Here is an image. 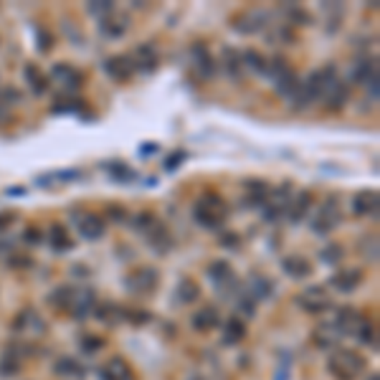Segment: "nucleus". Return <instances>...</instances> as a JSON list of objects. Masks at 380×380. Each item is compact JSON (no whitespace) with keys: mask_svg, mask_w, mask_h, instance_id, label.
<instances>
[{"mask_svg":"<svg viewBox=\"0 0 380 380\" xmlns=\"http://www.w3.org/2000/svg\"><path fill=\"white\" fill-rule=\"evenodd\" d=\"M49 302L61 312H69L71 317L81 320L97 307V294L91 287H56L49 294Z\"/></svg>","mask_w":380,"mask_h":380,"instance_id":"f257e3e1","label":"nucleus"},{"mask_svg":"<svg viewBox=\"0 0 380 380\" xmlns=\"http://www.w3.org/2000/svg\"><path fill=\"white\" fill-rule=\"evenodd\" d=\"M335 79H338L335 76V67H322L309 74L307 81H299V89H296V94L292 97L294 112H304V109L314 107V104L322 99V94H325L327 84L335 81Z\"/></svg>","mask_w":380,"mask_h":380,"instance_id":"f03ea898","label":"nucleus"},{"mask_svg":"<svg viewBox=\"0 0 380 380\" xmlns=\"http://www.w3.org/2000/svg\"><path fill=\"white\" fill-rule=\"evenodd\" d=\"M368 368L365 357L357 350H347V347H335L327 360V373L335 380H357Z\"/></svg>","mask_w":380,"mask_h":380,"instance_id":"7ed1b4c3","label":"nucleus"},{"mask_svg":"<svg viewBox=\"0 0 380 380\" xmlns=\"http://www.w3.org/2000/svg\"><path fill=\"white\" fill-rule=\"evenodd\" d=\"M193 218H195V224L203 226V229L216 231L229 221V203L218 193H205L195 200Z\"/></svg>","mask_w":380,"mask_h":380,"instance_id":"20e7f679","label":"nucleus"},{"mask_svg":"<svg viewBox=\"0 0 380 380\" xmlns=\"http://www.w3.org/2000/svg\"><path fill=\"white\" fill-rule=\"evenodd\" d=\"M157 287H160V272L155 266H134L125 277V289L132 296H152Z\"/></svg>","mask_w":380,"mask_h":380,"instance_id":"39448f33","label":"nucleus"},{"mask_svg":"<svg viewBox=\"0 0 380 380\" xmlns=\"http://www.w3.org/2000/svg\"><path fill=\"white\" fill-rule=\"evenodd\" d=\"M296 307L307 314H322L327 309H332V296L322 284H312V287H307V289L296 294Z\"/></svg>","mask_w":380,"mask_h":380,"instance_id":"423d86ee","label":"nucleus"},{"mask_svg":"<svg viewBox=\"0 0 380 380\" xmlns=\"http://www.w3.org/2000/svg\"><path fill=\"white\" fill-rule=\"evenodd\" d=\"M266 23H269V16H266L264 11H259V8H246V11L236 13L231 28H234L236 33H241V36H253V33L264 30Z\"/></svg>","mask_w":380,"mask_h":380,"instance_id":"0eeeda50","label":"nucleus"},{"mask_svg":"<svg viewBox=\"0 0 380 380\" xmlns=\"http://www.w3.org/2000/svg\"><path fill=\"white\" fill-rule=\"evenodd\" d=\"M292 185L289 183H284L279 185L277 190H269V198H266V208H264V218L266 221H279L282 216H287L289 211V203H292Z\"/></svg>","mask_w":380,"mask_h":380,"instance_id":"6e6552de","label":"nucleus"},{"mask_svg":"<svg viewBox=\"0 0 380 380\" xmlns=\"http://www.w3.org/2000/svg\"><path fill=\"white\" fill-rule=\"evenodd\" d=\"M340 221H342V211H340L338 200L332 198L327 200L325 205H322L320 211H317V216H314L312 221V231L314 234H330V231H335L340 226Z\"/></svg>","mask_w":380,"mask_h":380,"instance_id":"1a4fd4ad","label":"nucleus"},{"mask_svg":"<svg viewBox=\"0 0 380 380\" xmlns=\"http://www.w3.org/2000/svg\"><path fill=\"white\" fill-rule=\"evenodd\" d=\"M76 229H79V234H81V238L97 241V238L104 236V231H107V221H104L99 213L81 211V213H76Z\"/></svg>","mask_w":380,"mask_h":380,"instance_id":"9d476101","label":"nucleus"},{"mask_svg":"<svg viewBox=\"0 0 380 380\" xmlns=\"http://www.w3.org/2000/svg\"><path fill=\"white\" fill-rule=\"evenodd\" d=\"M362 279H365L362 269H357V266H347V269H340V272L332 274L330 287L335 292H340V294H350V292H355L357 287H360Z\"/></svg>","mask_w":380,"mask_h":380,"instance_id":"9b49d317","label":"nucleus"},{"mask_svg":"<svg viewBox=\"0 0 380 380\" xmlns=\"http://www.w3.org/2000/svg\"><path fill=\"white\" fill-rule=\"evenodd\" d=\"M347 99H350V86L345 84V81H340V79H335V81H330L325 89V94H322L320 102L325 104L327 112H342L345 104H347Z\"/></svg>","mask_w":380,"mask_h":380,"instance_id":"f8f14e48","label":"nucleus"},{"mask_svg":"<svg viewBox=\"0 0 380 380\" xmlns=\"http://www.w3.org/2000/svg\"><path fill=\"white\" fill-rule=\"evenodd\" d=\"M365 322H368V317L360 312V309L355 307H342L338 312V320H335V327L340 330V335H352V338H357V332L365 327Z\"/></svg>","mask_w":380,"mask_h":380,"instance_id":"ddd939ff","label":"nucleus"},{"mask_svg":"<svg viewBox=\"0 0 380 380\" xmlns=\"http://www.w3.org/2000/svg\"><path fill=\"white\" fill-rule=\"evenodd\" d=\"M99 378L102 380H134V373H132V365H129L125 357L115 355L99 368Z\"/></svg>","mask_w":380,"mask_h":380,"instance_id":"4468645a","label":"nucleus"},{"mask_svg":"<svg viewBox=\"0 0 380 380\" xmlns=\"http://www.w3.org/2000/svg\"><path fill=\"white\" fill-rule=\"evenodd\" d=\"M142 236L147 238V243L152 246V251L155 253H168L170 251V246H173V238H170V234H168V229H165L160 221H152L150 226H147L145 231H142Z\"/></svg>","mask_w":380,"mask_h":380,"instance_id":"2eb2a0df","label":"nucleus"},{"mask_svg":"<svg viewBox=\"0 0 380 380\" xmlns=\"http://www.w3.org/2000/svg\"><path fill=\"white\" fill-rule=\"evenodd\" d=\"M104 74H107L109 79H115V81H127V79L134 74V64L129 56L120 54V56H109L107 61H104Z\"/></svg>","mask_w":380,"mask_h":380,"instance_id":"dca6fc26","label":"nucleus"},{"mask_svg":"<svg viewBox=\"0 0 380 380\" xmlns=\"http://www.w3.org/2000/svg\"><path fill=\"white\" fill-rule=\"evenodd\" d=\"M378 205H380V195L378 190H360V193L352 195V213L362 218L378 216Z\"/></svg>","mask_w":380,"mask_h":380,"instance_id":"f3484780","label":"nucleus"},{"mask_svg":"<svg viewBox=\"0 0 380 380\" xmlns=\"http://www.w3.org/2000/svg\"><path fill=\"white\" fill-rule=\"evenodd\" d=\"M195 332H211L216 327H221V312H218L216 304H205L200 307L198 312L193 314V320H190Z\"/></svg>","mask_w":380,"mask_h":380,"instance_id":"a211bd4d","label":"nucleus"},{"mask_svg":"<svg viewBox=\"0 0 380 380\" xmlns=\"http://www.w3.org/2000/svg\"><path fill=\"white\" fill-rule=\"evenodd\" d=\"M272 188L264 180H246L243 183V205L246 208H264L266 198H269Z\"/></svg>","mask_w":380,"mask_h":380,"instance_id":"6ab92c4d","label":"nucleus"},{"mask_svg":"<svg viewBox=\"0 0 380 380\" xmlns=\"http://www.w3.org/2000/svg\"><path fill=\"white\" fill-rule=\"evenodd\" d=\"M190 59H193V67L198 69V74L203 79H211L216 74V61H213L211 51L205 43H193V49H190Z\"/></svg>","mask_w":380,"mask_h":380,"instance_id":"aec40b11","label":"nucleus"},{"mask_svg":"<svg viewBox=\"0 0 380 380\" xmlns=\"http://www.w3.org/2000/svg\"><path fill=\"white\" fill-rule=\"evenodd\" d=\"M312 340L314 345L320 347V350H335L338 347V342L342 340V335H340V330L335 327V322H330V325H317L312 332Z\"/></svg>","mask_w":380,"mask_h":380,"instance_id":"412c9836","label":"nucleus"},{"mask_svg":"<svg viewBox=\"0 0 380 380\" xmlns=\"http://www.w3.org/2000/svg\"><path fill=\"white\" fill-rule=\"evenodd\" d=\"M51 79H56L61 86H67V89L76 91L79 86L84 84V76H81V71L79 69H74L71 64H56L54 69H51Z\"/></svg>","mask_w":380,"mask_h":380,"instance_id":"4be33fe9","label":"nucleus"},{"mask_svg":"<svg viewBox=\"0 0 380 380\" xmlns=\"http://www.w3.org/2000/svg\"><path fill=\"white\" fill-rule=\"evenodd\" d=\"M13 330L25 332V335H41L46 327H43V320L33 309H21V312L16 314V320H13Z\"/></svg>","mask_w":380,"mask_h":380,"instance_id":"5701e85b","label":"nucleus"},{"mask_svg":"<svg viewBox=\"0 0 380 380\" xmlns=\"http://www.w3.org/2000/svg\"><path fill=\"white\" fill-rule=\"evenodd\" d=\"M54 373L64 380H84L86 378V368L74 357H59L54 362Z\"/></svg>","mask_w":380,"mask_h":380,"instance_id":"b1692460","label":"nucleus"},{"mask_svg":"<svg viewBox=\"0 0 380 380\" xmlns=\"http://www.w3.org/2000/svg\"><path fill=\"white\" fill-rule=\"evenodd\" d=\"M129 59H132V64H134V71H155L157 69V51L150 43H147V46H137Z\"/></svg>","mask_w":380,"mask_h":380,"instance_id":"393cba45","label":"nucleus"},{"mask_svg":"<svg viewBox=\"0 0 380 380\" xmlns=\"http://www.w3.org/2000/svg\"><path fill=\"white\" fill-rule=\"evenodd\" d=\"M23 79H25V84H28V89L33 91L36 97L46 94V89H49V79H46V74H43L36 64H25V67H23Z\"/></svg>","mask_w":380,"mask_h":380,"instance_id":"a878e982","label":"nucleus"},{"mask_svg":"<svg viewBox=\"0 0 380 380\" xmlns=\"http://www.w3.org/2000/svg\"><path fill=\"white\" fill-rule=\"evenodd\" d=\"M102 33L107 38H120V36H125L127 33V28H129V18L127 16H120V13H109L107 18H102Z\"/></svg>","mask_w":380,"mask_h":380,"instance_id":"bb28decb","label":"nucleus"},{"mask_svg":"<svg viewBox=\"0 0 380 380\" xmlns=\"http://www.w3.org/2000/svg\"><path fill=\"white\" fill-rule=\"evenodd\" d=\"M246 322L238 320V317H231L229 322L224 325V345H229V347H234V345H241L243 340H246Z\"/></svg>","mask_w":380,"mask_h":380,"instance_id":"cd10ccee","label":"nucleus"},{"mask_svg":"<svg viewBox=\"0 0 380 380\" xmlns=\"http://www.w3.org/2000/svg\"><path fill=\"white\" fill-rule=\"evenodd\" d=\"M208 279L216 284L218 289H224V287H229L234 282V269H231L229 261H213L208 266Z\"/></svg>","mask_w":380,"mask_h":380,"instance_id":"c85d7f7f","label":"nucleus"},{"mask_svg":"<svg viewBox=\"0 0 380 380\" xmlns=\"http://www.w3.org/2000/svg\"><path fill=\"white\" fill-rule=\"evenodd\" d=\"M94 314H97L99 322H104L109 327H115L127 320L125 307H120V304H99V307H94Z\"/></svg>","mask_w":380,"mask_h":380,"instance_id":"c756f323","label":"nucleus"},{"mask_svg":"<svg viewBox=\"0 0 380 380\" xmlns=\"http://www.w3.org/2000/svg\"><path fill=\"white\" fill-rule=\"evenodd\" d=\"M49 246L54 248L56 253H64V251H71L74 241H71V236H69L67 226H61V224H54L49 229Z\"/></svg>","mask_w":380,"mask_h":380,"instance_id":"7c9ffc66","label":"nucleus"},{"mask_svg":"<svg viewBox=\"0 0 380 380\" xmlns=\"http://www.w3.org/2000/svg\"><path fill=\"white\" fill-rule=\"evenodd\" d=\"M282 266L292 279H307L309 274H312V264H309V259H304V256H287V259L282 261Z\"/></svg>","mask_w":380,"mask_h":380,"instance_id":"2f4dec72","label":"nucleus"},{"mask_svg":"<svg viewBox=\"0 0 380 380\" xmlns=\"http://www.w3.org/2000/svg\"><path fill=\"white\" fill-rule=\"evenodd\" d=\"M309 205H312V193H307V190H302V193H296L294 198H292V203H289V211H287L289 221L299 224V221H302V218L309 213Z\"/></svg>","mask_w":380,"mask_h":380,"instance_id":"473e14b6","label":"nucleus"},{"mask_svg":"<svg viewBox=\"0 0 380 380\" xmlns=\"http://www.w3.org/2000/svg\"><path fill=\"white\" fill-rule=\"evenodd\" d=\"M241 64H243V69H248V71H253V74H259V76H266V71H269V61H266L259 51H253V49L243 51Z\"/></svg>","mask_w":380,"mask_h":380,"instance_id":"72a5a7b5","label":"nucleus"},{"mask_svg":"<svg viewBox=\"0 0 380 380\" xmlns=\"http://www.w3.org/2000/svg\"><path fill=\"white\" fill-rule=\"evenodd\" d=\"M350 76L357 84H373V81H378V67H375V61H360V64H355Z\"/></svg>","mask_w":380,"mask_h":380,"instance_id":"f704fd0d","label":"nucleus"},{"mask_svg":"<svg viewBox=\"0 0 380 380\" xmlns=\"http://www.w3.org/2000/svg\"><path fill=\"white\" fill-rule=\"evenodd\" d=\"M21 373V355L16 350H6L0 355V378H16Z\"/></svg>","mask_w":380,"mask_h":380,"instance_id":"c9c22d12","label":"nucleus"},{"mask_svg":"<svg viewBox=\"0 0 380 380\" xmlns=\"http://www.w3.org/2000/svg\"><path fill=\"white\" fill-rule=\"evenodd\" d=\"M200 299V289L198 284L193 282V279H183L180 284H178V302L180 304H193Z\"/></svg>","mask_w":380,"mask_h":380,"instance_id":"e433bc0d","label":"nucleus"},{"mask_svg":"<svg viewBox=\"0 0 380 380\" xmlns=\"http://www.w3.org/2000/svg\"><path fill=\"white\" fill-rule=\"evenodd\" d=\"M224 67H226V74H229L231 79H238V76H241L243 64H241V56H238V51L224 49Z\"/></svg>","mask_w":380,"mask_h":380,"instance_id":"4c0bfd02","label":"nucleus"},{"mask_svg":"<svg viewBox=\"0 0 380 380\" xmlns=\"http://www.w3.org/2000/svg\"><path fill=\"white\" fill-rule=\"evenodd\" d=\"M360 253L362 259L370 261V264H378V236H365L360 241Z\"/></svg>","mask_w":380,"mask_h":380,"instance_id":"58836bf2","label":"nucleus"},{"mask_svg":"<svg viewBox=\"0 0 380 380\" xmlns=\"http://www.w3.org/2000/svg\"><path fill=\"white\" fill-rule=\"evenodd\" d=\"M342 256H345V248L340 246V243H332V246L322 248V253H320V259L325 261V264H330V266L340 264V261H342Z\"/></svg>","mask_w":380,"mask_h":380,"instance_id":"ea45409f","label":"nucleus"},{"mask_svg":"<svg viewBox=\"0 0 380 380\" xmlns=\"http://www.w3.org/2000/svg\"><path fill=\"white\" fill-rule=\"evenodd\" d=\"M251 292L256 296H269L272 294V282L269 279H264V277H253V287H251Z\"/></svg>","mask_w":380,"mask_h":380,"instance_id":"a19ab883","label":"nucleus"},{"mask_svg":"<svg viewBox=\"0 0 380 380\" xmlns=\"http://www.w3.org/2000/svg\"><path fill=\"white\" fill-rule=\"evenodd\" d=\"M104 347V340L102 338H94V335H86L84 340H81V350L89 352V355H94V352H99Z\"/></svg>","mask_w":380,"mask_h":380,"instance_id":"79ce46f5","label":"nucleus"},{"mask_svg":"<svg viewBox=\"0 0 380 380\" xmlns=\"http://www.w3.org/2000/svg\"><path fill=\"white\" fill-rule=\"evenodd\" d=\"M107 170H109V175L120 178V180H132V178H134L132 170H127L122 163H112V165H107Z\"/></svg>","mask_w":380,"mask_h":380,"instance_id":"37998d69","label":"nucleus"},{"mask_svg":"<svg viewBox=\"0 0 380 380\" xmlns=\"http://www.w3.org/2000/svg\"><path fill=\"white\" fill-rule=\"evenodd\" d=\"M287 16H289L292 21H299V25H309V23H312V16H307V13H304L299 6H289V8H287Z\"/></svg>","mask_w":380,"mask_h":380,"instance_id":"c03bdc74","label":"nucleus"},{"mask_svg":"<svg viewBox=\"0 0 380 380\" xmlns=\"http://www.w3.org/2000/svg\"><path fill=\"white\" fill-rule=\"evenodd\" d=\"M86 11H89L91 16H102V18H107L109 13H115L117 8L112 6V3H91V6L86 8Z\"/></svg>","mask_w":380,"mask_h":380,"instance_id":"a18cd8bd","label":"nucleus"},{"mask_svg":"<svg viewBox=\"0 0 380 380\" xmlns=\"http://www.w3.org/2000/svg\"><path fill=\"white\" fill-rule=\"evenodd\" d=\"M183 160H185V152H175L170 160H165V170H170V173H173V170H178V163H183Z\"/></svg>","mask_w":380,"mask_h":380,"instance_id":"49530a36","label":"nucleus"},{"mask_svg":"<svg viewBox=\"0 0 380 380\" xmlns=\"http://www.w3.org/2000/svg\"><path fill=\"white\" fill-rule=\"evenodd\" d=\"M30 264H33V261H30L28 256H13V259H11L13 269H28Z\"/></svg>","mask_w":380,"mask_h":380,"instance_id":"de8ad7c7","label":"nucleus"},{"mask_svg":"<svg viewBox=\"0 0 380 380\" xmlns=\"http://www.w3.org/2000/svg\"><path fill=\"white\" fill-rule=\"evenodd\" d=\"M38 51H43V54H46V51H51V36L49 33H46V36H43V33H38Z\"/></svg>","mask_w":380,"mask_h":380,"instance_id":"09e8293b","label":"nucleus"},{"mask_svg":"<svg viewBox=\"0 0 380 380\" xmlns=\"http://www.w3.org/2000/svg\"><path fill=\"white\" fill-rule=\"evenodd\" d=\"M241 312L248 314V317H253V314H256V309H253V302H248V299H241Z\"/></svg>","mask_w":380,"mask_h":380,"instance_id":"8fccbe9b","label":"nucleus"},{"mask_svg":"<svg viewBox=\"0 0 380 380\" xmlns=\"http://www.w3.org/2000/svg\"><path fill=\"white\" fill-rule=\"evenodd\" d=\"M8 221H13V213H0V224H8Z\"/></svg>","mask_w":380,"mask_h":380,"instance_id":"3c124183","label":"nucleus"},{"mask_svg":"<svg viewBox=\"0 0 380 380\" xmlns=\"http://www.w3.org/2000/svg\"><path fill=\"white\" fill-rule=\"evenodd\" d=\"M368 380H380V378H378V373H373V375H370Z\"/></svg>","mask_w":380,"mask_h":380,"instance_id":"603ef678","label":"nucleus"}]
</instances>
